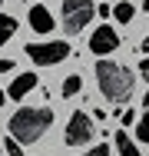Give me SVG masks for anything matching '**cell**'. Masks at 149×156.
<instances>
[{"mask_svg":"<svg viewBox=\"0 0 149 156\" xmlns=\"http://www.w3.org/2000/svg\"><path fill=\"white\" fill-rule=\"evenodd\" d=\"M50 126H53V113H50V106H23V110H17V113L10 116L7 133L23 146V143H36Z\"/></svg>","mask_w":149,"mask_h":156,"instance_id":"cell-1","label":"cell"},{"mask_svg":"<svg viewBox=\"0 0 149 156\" xmlns=\"http://www.w3.org/2000/svg\"><path fill=\"white\" fill-rule=\"evenodd\" d=\"M96 83H99V93L109 103H129L133 87H136L133 73L123 63H113V60H96Z\"/></svg>","mask_w":149,"mask_h":156,"instance_id":"cell-2","label":"cell"},{"mask_svg":"<svg viewBox=\"0 0 149 156\" xmlns=\"http://www.w3.org/2000/svg\"><path fill=\"white\" fill-rule=\"evenodd\" d=\"M60 17H63V30L66 33H80L96 17V3L93 0H63L60 3Z\"/></svg>","mask_w":149,"mask_h":156,"instance_id":"cell-3","label":"cell"},{"mask_svg":"<svg viewBox=\"0 0 149 156\" xmlns=\"http://www.w3.org/2000/svg\"><path fill=\"white\" fill-rule=\"evenodd\" d=\"M27 57L36 66H57L60 60L70 57V43L66 40H50V43H27Z\"/></svg>","mask_w":149,"mask_h":156,"instance_id":"cell-4","label":"cell"},{"mask_svg":"<svg viewBox=\"0 0 149 156\" xmlns=\"http://www.w3.org/2000/svg\"><path fill=\"white\" fill-rule=\"evenodd\" d=\"M96 136V123L89 120V113H73L70 123H66V133H63V143L66 146H86L89 140Z\"/></svg>","mask_w":149,"mask_h":156,"instance_id":"cell-5","label":"cell"},{"mask_svg":"<svg viewBox=\"0 0 149 156\" xmlns=\"http://www.w3.org/2000/svg\"><path fill=\"white\" fill-rule=\"evenodd\" d=\"M119 47V33L113 23H99L96 30L89 33V50L96 53V57H106V53H113Z\"/></svg>","mask_w":149,"mask_h":156,"instance_id":"cell-6","label":"cell"},{"mask_svg":"<svg viewBox=\"0 0 149 156\" xmlns=\"http://www.w3.org/2000/svg\"><path fill=\"white\" fill-rule=\"evenodd\" d=\"M33 87H40V80H36V73H20L13 83H10V100H23V96L33 90Z\"/></svg>","mask_w":149,"mask_h":156,"instance_id":"cell-7","label":"cell"},{"mask_svg":"<svg viewBox=\"0 0 149 156\" xmlns=\"http://www.w3.org/2000/svg\"><path fill=\"white\" fill-rule=\"evenodd\" d=\"M30 27H33L36 33H50V30H53V17H50V10L40 7V3L30 7Z\"/></svg>","mask_w":149,"mask_h":156,"instance_id":"cell-8","label":"cell"},{"mask_svg":"<svg viewBox=\"0 0 149 156\" xmlns=\"http://www.w3.org/2000/svg\"><path fill=\"white\" fill-rule=\"evenodd\" d=\"M116 150H119V156H139V146H136V140L126 133V129H116Z\"/></svg>","mask_w":149,"mask_h":156,"instance_id":"cell-9","label":"cell"},{"mask_svg":"<svg viewBox=\"0 0 149 156\" xmlns=\"http://www.w3.org/2000/svg\"><path fill=\"white\" fill-rule=\"evenodd\" d=\"M136 136H139L143 143H149V90H146V96H143V116H139V123H136Z\"/></svg>","mask_w":149,"mask_h":156,"instance_id":"cell-10","label":"cell"},{"mask_svg":"<svg viewBox=\"0 0 149 156\" xmlns=\"http://www.w3.org/2000/svg\"><path fill=\"white\" fill-rule=\"evenodd\" d=\"M17 33V20L10 17V13H0V47L3 43H10V37Z\"/></svg>","mask_w":149,"mask_h":156,"instance_id":"cell-11","label":"cell"},{"mask_svg":"<svg viewBox=\"0 0 149 156\" xmlns=\"http://www.w3.org/2000/svg\"><path fill=\"white\" fill-rule=\"evenodd\" d=\"M113 17H116L119 23H129V20H133V17H136V7H133V3H129V0H119L116 7H113Z\"/></svg>","mask_w":149,"mask_h":156,"instance_id":"cell-12","label":"cell"},{"mask_svg":"<svg viewBox=\"0 0 149 156\" xmlns=\"http://www.w3.org/2000/svg\"><path fill=\"white\" fill-rule=\"evenodd\" d=\"M80 87H83V76H76V73L66 76V80H63V96H76V93H80Z\"/></svg>","mask_w":149,"mask_h":156,"instance_id":"cell-13","label":"cell"},{"mask_svg":"<svg viewBox=\"0 0 149 156\" xmlns=\"http://www.w3.org/2000/svg\"><path fill=\"white\" fill-rule=\"evenodd\" d=\"M3 156H23V146L17 140H3Z\"/></svg>","mask_w":149,"mask_h":156,"instance_id":"cell-14","label":"cell"},{"mask_svg":"<svg viewBox=\"0 0 149 156\" xmlns=\"http://www.w3.org/2000/svg\"><path fill=\"white\" fill-rule=\"evenodd\" d=\"M83 156H109V146H106V143H96V146H89Z\"/></svg>","mask_w":149,"mask_h":156,"instance_id":"cell-15","label":"cell"},{"mask_svg":"<svg viewBox=\"0 0 149 156\" xmlns=\"http://www.w3.org/2000/svg\"><path fill=\"white\" fill-rule=\"evenodd\" d=\"M96 13H99V17H113V7H109V3H99Z\"/></svg>","mask_w":149,"mask_h":156,"instance_id":"cell-16","label":"cell"},{"mask_svg":"<svg viewBox=\"0 0 149 156\" xmlns=\"http://www.w3.org/2000/svg\"><path fill=\"white\" fill-rule=\"evenodd\" d=\"M119 120L129 126V123H136V113H133V110H126V113H119Z\"/></svg>","mask_w":149,"mask_h":156,"instance_id":"cell-17","label":"cell"},{"mask_svg":"<svg viewBox=\"0 0 149 156\" xmlns=\"http://www.w3.org/2000/svg\"><path fill=\"white\" fill-rule=\"evenodd\" d=\"M13 70V60H0V73H10Z\"/></svg>","mask_w":149,"mask_h":156,"instance_id":"cell-18","label":"cell"},{"mask_svg":"<svg viewBox=\"0 0 149 156\" xmlns=\"http://www.w3.org/2000/svg\"><path fill=\"white\" fill-rule=\"evenodd\" d=\"M139 73H143V76L149 80V60H139Z\"/></svg>","mask_w":149,"mask_h":156,"instance_id":"cell-19","label":"cell"},{"mask_svg":"<svg viewBox=\"0 0 149 156\" xmlns=\"http://www.w3.org/2000/svg\"><path fill=\"white\" fill-rule=\"evenodd\" d=\"M143 53H149V37H146V40H143Z\"/></svg>","mask_w":149,"mask_h":156,"instance_id":"cell-20","label":"cell"},{"mask_svg":"<svg viewBox=\"0 0 149 156\" xmlns=\"http://www.w3.org/2000/svg\"><path fill=\"white\" fill-rule=\"evenodd\" d=\"M3 103H7V93H3V90H0V106H3Z\"/></svg>","mask_w":149,"mask_h":156,"instance_id":"cell-21","label":"cell"},{"mask_svg":"<svg viewBox=\"0 0 149 156\" xmlns=\"http://www.w3.org/2000/svg\"><path fill=\"white\" fill-rule=\"evenodd\" d=\"M143 13H149V0H143Z\"/></svg>","mask_w":149,"mask_h":156,"instance_id":"cell-22","label":"cell"}]
</instances>
